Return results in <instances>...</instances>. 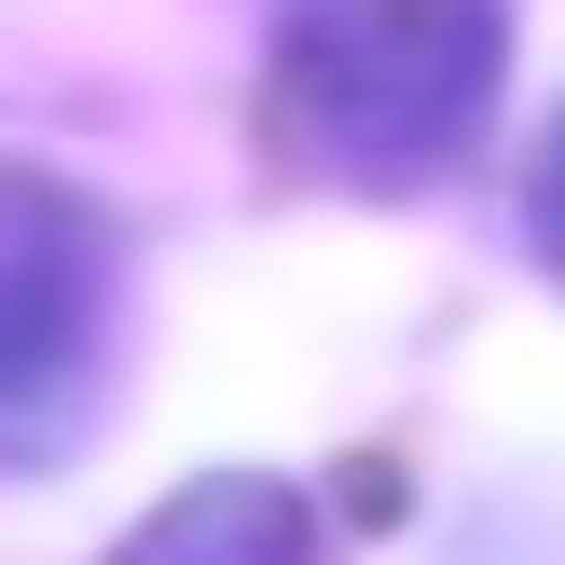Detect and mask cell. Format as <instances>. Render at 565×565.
<instances>
[{"label": "cell", "mask_w": 565, "mask_h": 565, "mask_svg": "<svg viewBox=\"0 0 565 565\" xmlns=\"http://www.w3.org/2000/svg\"><path fill=\"white\" fill-rule=\"evenodd\" d=\"M110 276H125V248H110L97 193L0 152V469L83 428L110 359Z\"/></svg>", "instance_id": "2"}, {"label": "cell", "mask_w": 565, "mask_h": 565, "mask_svg": "<svg viewBox=\"0 0 565 565\" xmlns=\"http://www.w3.org/2000/svg\"><path fill=\"white\" fill-rule=\"evenodd\" d=\"M110 565H331V539H318V497L303 483H276V469H207V483H180Z\"/></svg>", "instance_id": "3"}, {"label": "cell", "mask_w": 565, "mask_h": 565, "mask_svg": "<svg viewBox=\"0 0 565 565\" xmlns=\"http://www.w3.org/2000/svg\"><path fill=\"white\" fill-rule=\"evenodd\" d=\"M511 83V0H276L263 97L303 166L414 193L483 138Z\"/></svg>", "instance_id": "1"}, {"label": "cell", "mask_w": 565, "mask_h": 565, "mask_svg": "<svg viewBox=\"0 0 565 565\" xmlns=\"http://www.w3.org/2000/svg\"><path fill=\"white\" fill-rule=\"evenodd\" d=\"M524 248L565 276V110H552V152H539V180H524Z\"/></svg>", "instance_id": "4"}]
</instances>
